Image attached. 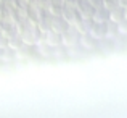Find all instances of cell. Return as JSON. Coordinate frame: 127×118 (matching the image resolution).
Returning a JSON list of instances; mask_svg holds the SVG:
<instances>
[{"mask_svg": "<svg viewBox=\"0 0 127 118\" xmlns=\"http://www.w3.org/2000/svg\"><path fill=\"white\" fill-rule=\"evenodd\" d=\"M124 19H127V5H124Z\"/></svg>", "mask_w": 127, "mask_h": 118, "instance_id": "6da1fadb", "label": "cell"}, {"mask_svg": "<svg viewBox=\"0 0 127 118\" xmlns=\"http://www.w3.org/2000/svg\"><path fill=\"white\" fill-rule=\"evenodd\" d=\"M68 2H72V3H77L79 0H68Z\"/></svg>", "mask_w": 127, "mask_h": 118, "instance_id": "7a4b0ae2", "label": "cell"}]
</instances>
